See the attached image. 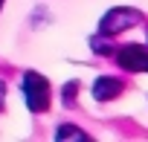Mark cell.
<instances>
[{
  "instance_id": "6da1fadb",
  "label": "cell",
  "mask_w": 148,
  "mask_h": 142,
  "mask_svg": "<svg viewBox=\"0 0 148 142\" xmlns=\"http://www.w3.org/2000/svg\"><path fill=\"white\" fill-rule=\"evenodd\" d=\"M23 96H26L29 110L44 113V110L49 107V84H47V79L29 70V73L23 76Z\"/></svg>"
},
{
  "instance_id": "7a4b0ae2",
  "label": "cell",
  "mask_w": 148,
  "mask_h": 142,
  "mask_svg": "<svg viewBox=\"0 0 148 142\" xmlns=\"http://www.w3.org/2000/svg\"><path fill=\"white\" fill-rule=\"evenodd\" d=\"M142 20V15L136 12V9H125V6H119V9H110L105 18H102V35H119V32H125V29H131V26H136Z\"/></svg>"
},
{
  "instance_id": "3957f363",
  "label": "cell",
  "mask_w": 148,
  "mask_h": 142,
  "mask_svg": "<svg viewBox=\"0 0 148 142\" xmlns=\"http://www.w3.org/2000/svg\"><path fill=\"white\" fill-rule=\"evenodd\" d=\"M116 61L122 70L128 73H148V49L145 46H136V44H128L116 52Z\"/></svg>"
},
{
  "instance_id": "277c9868",
  "label": "cell",
  "mask_w": 148,
  "mask_h": 142,
  "mask_svg": "<svg viewBox=\"0 0 148 142\" xmlns=\"http://www.w3.org/2000/svg\"><path fill=\"white\" fill-rule=\"evenodd\" d=\"M119 93H122V81L113 79V76H102V79L93 81V99L96 102H110Z\"/></svg>"
},
{
  "instance_id": "5b68a950",
  "label": "cell",
  "mask_w": 148,
  "mask_h": 142,
  "mask_svg": "<svg viewBox=\"0 0 148 142\" xmlns=\"http://www.w3.org/2000/svg\"><path fill=\"white\" fill-rule=\"evenodd\" d=\"M55 139H87V133L79 130L76 125H61V128L55 130Z\"/></svg>"
},
{
  "instance_id": "8992f818",
  "label": "cell",
  "mask_w": 148,
  "mask_h": 142,
  "mask_svg": "<svg viewBox=\"0 0 148 142\" xmlns=\"http://www.w3.org/2000/svg\"><path fill=\"white\" fill-rule=\"evenodd\" d=\"M76 93H79V81H70V84L64 87V104H73Z\"/></svg>"
},
{
  "instance_id": "52a82bcc",
  "label": "cell",
  "mask_w": 148,
  "mask_h": 142,
  "mask_svg": "<svg viewBox=\"0 0 148 142\" xmlns=\"http://www.w3.org/2000/svg\"><path fill=\"white\" fill-rule=\"evenodd\" d=\"M90 46H93L96 52H110V44L102 41V38H90Z\"/></svg>"
},
{
  "instance_id": "ba28073f",
  "label": "cell",
  "mask_w": 148,
  "mask_h": 142,
  "mask_svg": "<svg viewBox=\"0 0 148 142\" xmlns=\"http://www.w3.org/2000/svg\"><path fill=\"white\" fill-rule=\"evenodd\" d=\"M3 96H6V87H3V81H0V107H3Z\"/></svg>"
},
{
  "instance_id": "9c48e42d",
  "label": "cell",
  "mask_w": 148,
  "mask_h": 142,
  "mask_svg": "<svg viewBox=\"0 0 148 142\" xmlns=\"http://www.w3.org/2000/svg\"><path fill=\"white\" fill-rule=\"evenodd\" d=\"M0 3H3V0H0Z\"/></svg>"
}]
</instances>
